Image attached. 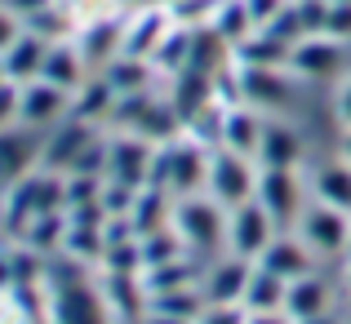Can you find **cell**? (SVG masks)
<instances>
[{
    "mask_svg": "<svg viewBox=\"0 0 351 324\" xmlns=\"http://www.w3.org/2000/svg\"><path fill=\"white\" fill-rule=\"evenodd\" d=\"M227 218H232V209L218 205L209 191L178 196V205L169 209V227L182 236L187 249H209V245H218V240H227Z\"/></svg>",
    "mask_w": 351,
    "mask_h": 324,
    "instance_id": "6da1fadb",
    "label": "cell"
},
{
    "mask_svg": "<svg viewBox=\"0 0 351 324\" xmlns=\"http://www.w3.org/2000/svg\"><path fill=\"white\" fill-rule=\"evenodd\" d=\"M209 155L200 142H191V138H173V142H165V151L156 155V173H160V182L173 191V196H196V191L209 187Z\"/></svg>",
    "mask_w": 351,
    "mask_h": 324,
    "instance_id": "7a4b0ae2",
    "label": "cell"
},
{
    "mask_svg": "<svg viewBox=\"0 0 351 324\" xmlns=\"http://www.w3.org/2000/svg\"><path fill=\"white\" fill-rule=\"evenodd\" d=\"M258 173H263V164L254 160V155H240V151H227V147H218L214 155H209V196L218 200V205L236 209L245 205V200L258 196Z\"/></svg>",
    "mask_w": 351,
    "mask_h": 324,
    "instance_id": "3957f363",
    "label": "cell"
},
{
    "mask_svg": "<svg viewBox=\"0 0 351 324\" xmlns=\"http://www.w3.org/2000/svg\"><path fill=\"white\" fill-rule=\"evenodd\" d=\"M285 67L302 80H329L347 67V40H338V36H329V32H307L302 40L289 45Z\"/></svg>",
    "mask_w": 351,
    "mask_h": 324,
    "instance_id": "277c9868",
    "label": "cell"
},
{
    "mask_svg": "<svg viewBox=\"0 0 351 324\" xmlns=\"http://www.w3.org/2000/svg\"><path fill=\"white\" fill-rule=\"evenodd\" d=\"M271 240H276V218H271V209H267L258 196L232 209V218H227V245H232L236 258L258 262Z\"/></svg>",
    "mask_w": 351,
    "mask_h": 324,
    "instance_id": "5b68a950",
    "label": "cell"
},
{
    "mask_svg": "<svg viewBox=\"0 0 351 324\" xmlns=\"http://www.w3.org/2000/svg\"><path fill=\"white\" fill-rule=\"evenodd\" d=\"M98 134H94V120H80V116H67L49 129L45 138V151H40V169H53V173H71L89 151H94Z\"/></svg>",
    "mask_w": 351,
    "mask_h": 324,
    "instance_id": "8992f818",
    "label": "cell"
},
{
    "mask_svg": "<svg viewBox=\"0 0 351 324\" xmlns=\"http://www.w3.org/2000/svg\"><path fill=\"white\" fill-rule=\"evenodd\" d=\"M298 236L307 240L316 253H347V240H351V214L338 205H307L298 214Z\"/></svg>",
    "mask_w": 351,
    "mask_h": 324,
    "instance_id": "52a82bcc",
    "label": "cell"
},
{
    "mask_svg": "<svg viewBox=\"0 0 351 324\" xmlns=\"http://www.w3.org/2000/svg\"><path fill=\"white\" fill-rule=\"evenodd\" d=\"M71 107H76V94H67V89L49 85V80H27L23 85V98H18V125L27 129H53L58 120L71 116Z\"/></svg>",
    "mask_w": 351,
    "mask_h": 324,
    "instance_id": "ba28073f",
    "label": "cell"
},
{
    "mask_svg": "<svg viewBox=\"0 0 351 324\" xmlns=\"http://www.w3.org/2000/svg\"><path fill=\"white\" fill-rule=\"evenodd\" d=\"M147 169H152V138L143 134H125L107 142V182H120V187H147Z\"/></svg>",
    "mask_w": 351,
    "mask_h": 324,
    "instance_id": "9c48e42d",
    "label": "cell"
},
{
    "mask_svg": "<svg viewBox=\"0 0 351 324\" xmlns=\"http://www.w3.org/2000/svg\"><path fill=\"white\" fill-rule=\"evenodd\" d=\"M173 9L169 5H147L134 18H125V53L129 58H156V49L165 45V36L173 32Z\"/></svg>",
    "mask_w": 351,
    "mask_h": 324,
    "instance_id": "30bf717a",
    "label": "cell"
},
{
    "mask_svg": "<svg viewBox=\"0 0 351 324\" xmlns=\"http://www.w3.org/2000/svg\"><path fill=\"white\" fill-rule=\"evenodd\" d=\"M53 40L40 32H32V27H23V32L14 36V40H5V49H0V67H5V80H18V85H27V80L40 76L45 58H49Z\"/></svg>",
    "mask_w": 351,
    "mask_h": 324,
    "instance_id": "8fae6325",
    "label": "cell"
},
{
    "mask_svg": "<svg viewBox=\"0 0 351 324\" xmlns=\"http://www.w3.org/2000/svg\"><path fill=\"white\" fill-rule=\"evenodd\" d=\"M258 200L271 209L276 222H298V214L307 209L302 205L298 169H271V164H263V173H258Z\"/></svg>",
    "mask_w": 351,
    "mask_h": 324,
    "instance_id": "7c38bea8",
    "label": "cell"
},
{
    "mask_svg": "<svg viewBox=\"0 0 351 324\" xmlns=\"http://www.w3.org/2000/svg\"><path fill=\"white\" fill-rule=\"evenodd\" d=\"M40 80L67 89V94H80V89L94 80V67L85 62V53H80L76 40H53L49 58H45V67H40Z\"/></svg>",
    "mask_w": 351,
    "mask_h": 324,
    "instance_id": "4fadbf2b",
    "label": "cell"
},
{
    "mask_svg": "<svg viewBox=\"0 0 351 324\" xmlns=\"http://www.w3.org/2000/svg\"><path fill=\"white\" fill-rule=\"evenodd\" d=\"M263 129H267V120L258 116V107H227L223 116H218V147L240 151V155H254L258 160Z\"/></svg>",
    "mask_w": 351,
    "mask_h": 324,
    "instance_id": "5bb4252c",
    "label": "cell"
},
{
    "mask_svg": "<svg viewBox=\"0 0 351 324\" xmlns=\"http://www.w3.org/2000/svg\"><path fill=\"white\" fill-rule=\"evenodd\" d=\"M280 67H271V62H249V67L240 71V94H245L249 107H267L271 111V107H280L285 98H289V80H285Z\"/></svg>",
    "mask_w": 351,
    "mask_h": 324,
    "instance_id": "9a60e30c",
    "label": "cell"
},
{
    "mask_svg": "<svg viewBox=\"0 0 351 324\" xmlns=\"http://www.w3.org/2000/svg\"><path fill=\"white\" fill-rule=\"evenodd\" d=\"M249 275H254V262L249 258H227L209 271V284H205V298L209 307H232V302H245V289H249Z\"/></svg>",
    "mask_w": 351,
    "mask_h": 324,
    "instance_id": "2e32d148",
    "label": "cell"
},
{
    "mask_svg": "<svg viewBox=\"0 0 351 324\" xmlns=\"http://www.w3.org/2000/svg\"><path fill=\"white\" fill-rule=\"evenodd\" d=\"M302 160V134L285 120H267L263 129V147H258V164H271V169H298Z\"/></svg>",
    "mask_w": 351,
    "mask_h": 324,
    "instance_id": "e0dca14e",
    "label": "cell"
},
{
    "mask_svg": "<svg viewBox=\"0 0 351 324\" xmlns=\"http://www.w3.org/2000/svg\"><path fill=\"white\" fill-rule=\"evenodd\" d=\"M76 45H80V53H85V62L89 67H107L112 58H120L125 53V23L120 18H112V23H94V27H85V32L76 36Z\"/></svg>",
    "mask_w": 351,
    "mask_h": 324,
    "instance_id": "ac0fdd59",
    "label": "cell"
},
{
    "mask_svg": "<svg viewBox=\"0 0 351 324\" xmlns=\"http://www.w3.org/2000/svg\"><path fill=\"white\" fill-rule=\"evenodd\" d=\"M285 316H289L293 324L329 316V284L320 280V275H298V280H289V293H285Z\"/></svg>",
    "mask_w": 351,
    "mask_h": 324,
    "instance_id": "d6986e66",
    "label": "cell"
},
{
    "mask_svg": "<svg viewBox=\"0 0 351 324\" xmlns=\"http://www.w3.org/2000/svg\"><path fill=\"white\" fill-rule=\"evenodd\" d=\"M311 253H316V249H311L302 236H285V240H271L258 262L271 266V271L285 275V280H298V275H311Z\"/></svg>",
    "mask_w": 351,
    "mask_h": 324,
    "instance_id": "ffe728a7",
    "label": "cell"
},
{
    "mask_svg": "<svg viewBox=\"0 0 351 324\" xmlns=\"http://www.w3.org/2000/svg\"><path fill=\"white\" fill-rule=\"evenodd\" d=\"M53 324H107V307L85 284H71V289H62L58 302H53Z\"/></svg>",
    "mask_w": 351,
    "mask_h": 324,
    "instance_id": "44dd1931",
    "label": "cell"
},
{
    "mask_svg": "<svg viewBox=\"0 0 351 324\" xmlns=\"http://www.w3.org/2000/svg\"><path fill=\"white\" fill-rule=\"evenodd\" d=\"M152 71H156L152 58H129V53H120V58H112L103 67V80L116 89V98H125V94H147Z\"/></svg>",
    "mask_w": 351,
    "mask_h": 324,
    "instance_id": "7402d4cb",
    "label": "cell"
},
{
    "mask_svg": "<svg viewBox=\"0 0 351 324\" xmlns=\"http://www.w3.org/2000/svg\"><path fill=\"white\" fill-rule=\"evenodd\" d=\"M285 293H289V280L276 275L271 266L254 262V275H249V289H245V307L249 311H285Z\"/></svg>",
    "mask_w": 351,
    "mask_h": 324,
    "instance_id": "603a6c76",
    "label": "cell"
},
{
    "mask_svg": "<svg viewBox=\"0 0 351 324\" xmlns=\"http://www.w3.org/2000/svg\"><path fill=\"white\" fill-rule=\"evenodd\" d=\"M311 191H316V200H325V205H338L351 214V160H329L316 169V178H311Z\"/></svg>",
    "mask_w": 351,
    "mask_h": 324,
    "instance_id": "cb8c5ba5",
    "label": "cell"
},
{
    "mask_svg": "<svg viewBox=\"0 0 351 324\" xmlns=\"http://www.w3.org/2000/svg\"><path fill=\"white\" fill-rule=\"evenodd\" d=\"M205 293H196V284H187V289H173V293H160V298H152V316H169V320H191L196 324L205 316Z\"/></svg>",
    "mask_w": 351,
    "mask_h": 324,
    "instance_id": "d4e9b609",
    "label": "cell"
},
{
    "mask_svg": "<svg viewBox=\"0 0 351 324\" xmlns=\"http://www.w3.org/2000/svg\"><path fill=\"white\" fill-rule=\"evenodd\" d=\"M147 280H138L152 298H160V293H173V289H187L191 284V266H182L178 258L173 262H160V266H143Z\"/></svg>",
    "mask_w": 351,
    "mask_h": 324,
    "instance_id": "484cf974",
    "label": "cell"
},
{
    "mask_svg": "<svg viewBox=\"0 0 351 324\" xmlns=\"http://www.w3.org/2000/svg\"><path fill=\"white\" fill-rule=\"evenodd\" d=\"M289 5H293V0H245L249 18H254V32H267V27H271Z\"/></svg>",
    "mask_w": 351,
    "mask_h": 324,
    "instance_id": "4316f807",
    "label": "cell"
},
{
    "mask_svg": "<svg viewBox=\"0 0 351 324\" xmlns=\"http://www.w3.org/2000/svg\"><path fill=\"white\" fill-rule=\"evenodd\" d=\"M329 36L338 40H351V0H329V23H325Z\"/></svg>",
    "mask_w": 351,
    "mask_h": 324,
    "instance_id": "83f0119b",
    "label": "cell"
},
{
    "mask_svg": "<svg viewBox=\"0 0 351 324\" xmlns=\"http://www.w3.org/2000/svg\"><path fill=\"white\" fill-rule=\"evenodd\" d=\"M196 324H245V316H240L236 307H209Z\"/></svg>",
    "mask_w": 351,
    "mask_h": 324,
    "instance_id": "f1b7e54d",
    "label": "cell"
},
{
    "mask_svg": "<svg viewBox=\"0 0 351 324\" xmlns=\"http://www.w3.org/2000/svg\"><path fill=\"white\" fill-rule=\"evenodd\" d=\"M334 107H338V120L351 129V71L343 76V85H338V94H334Z\"/></svg>",
    "mask_w": 351,
    "mask_h": 324,
    "instance_id": "f546056e",
    "label": "cell"
},
{
    "mask_svg": "<svg viewBox=\"0 0 351 324\" xmlns=\"http://www.w3.org/2000/svg\"><path fill=\"white\" fill-rule=\"evenodd\" d=\"M245 324H293L289 316H276V311H249Z\"/></svg>",
    "mask_w": 351,
    "mask_h": 324,
    "instance_id": "4dcf8cb0",
    "label": "cell"
},
{
    "mask_svg": "<svg viewBox=\"0 0 351 324\" xmlns=\"http://www.w3.org/2000/svg\"><path fill=\"white\" fill-rule=\"evenodd\" d=\"M343 155L351 160V129H347V138H343Z\"/></svg>",
    "mask_w": 351,
    "mask_h": 324,
    "instance_id": "1f68e13d",
    "label": "cell"
},
{
    "mask_svg": "<svg viewBox=\"0 0 351 324\" xmlns=\"http://www.w3.org/2000/svg\"><path fill=\"white\" fill-rule=\"evenodd\" d=\"M298 324H334L329 316H316V320H298Z\"/></svg>",
    "mask_w": 351,
    "mask_h": 324,
    "instance_id": "d6a6232c",
    "label": "cell"
},
{
    "mask_svg": "<svg viewBox=\"0 0 351 324\" xmlns=\"http://www.w3.org/2000/svg\"><path fill=\"white\" fill-rule=\"evenodd\" d=\"M347 289H351V271H347Z\"/></svg>",
    "mask_w": 351,
    "mask_h": 324,
    "instance_id": "836d02e7",
    "label": "cell"
},
{
    "mask_svg": "<svg viewBox=\"0 0 351 324\" xmlns=\"http://www.w3.org/2000/svg\"><path fill=\"white\" fill-rule=\"evenodd\" d=\"M347 258H351V240H347Z\"/></svg>",
    "mask_w": 351,
    "mask_h": 324,
    "instance_id": "e575fe53",
    "label": "cell"
}]
</instances>
